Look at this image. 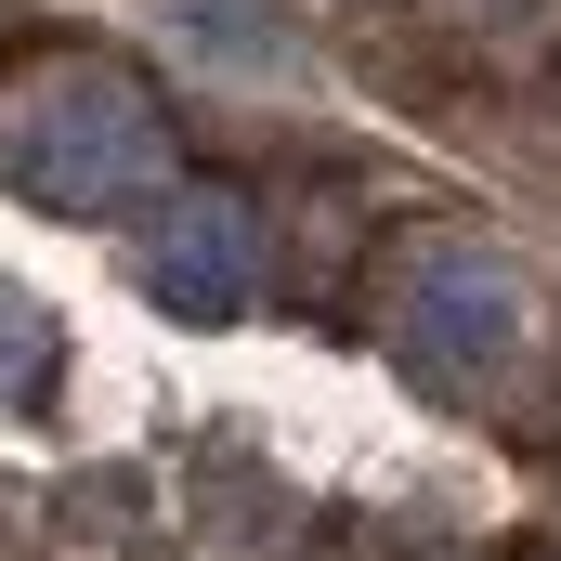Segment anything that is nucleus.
I'll return each mask as SVG.
<instances>
[{
    "mask_svg": "<svg viewBox=\"0 0 561 561\" xmlns=\"http://www.w3.org/2000/svg\"><path fill=\"white\" fill-rule=\"evenodd\" d=\"M0 170L53 209H92L118 222L144 196H170L183 144H170V105L144 92L131 66H39L13 105H0Z\"/></svg>",
    "mask_w": 561,
    "mask_h": 561,
    "instance_id": "1",
    "label": "nucleus"
},
{
    "mask_svg": "<svg viewBox=\"0 0 561 561\" xmlns=\"http://www.w3.org/2000/svg\"><path fill=\"white\" fill-rule=\"evenodd\" d=\"M144 287H157L170 313L222 327V313L249 300V209H236V196H183V209L157 222V249H144Z\"/></svg>",
    "mask_w": 561,
    "mask_h": 561,
    "instance_id": "3",
    "label": "nucleus"
},
{
    "mask_svg": "<svg viewBox=\"0 0 561 561\" xmlns=\"http://www.w3.org/2000/svg\"><path fill=\"white\" fill-rule=\"evenodd\" d=\"M392 327H405V366L483 379V366L523 353V275L496 249H431L419 275H405V300H392Z\"/></svg>",
    "mask_w": 561,
    "mask_h": 561,
    "instance_id": "2",
    "label": "nucleus"
}]
</instances>
